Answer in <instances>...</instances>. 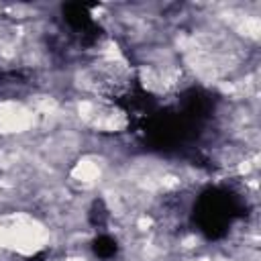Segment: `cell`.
<instances>
[{
  "label": "cell",
  "mask_w": 261,
  "mask_h": 261,
  "mask_svg": "<svg viewBox=\"0 0 261 261\" xmlns=\"http://www.w3.org/2000/svg\"><path fill=\"white\" fill-rule=\"evenodd\" d=\"M188 261H212L210 257H206V255H196V257H190Z\"/></svg>",
  "instance_id": "1"
},
{
  "label": "cell",
  "mask_w": 261,
  "mask_h": 261,
  "mask_svg": "<svg viewBox=\"0 0 261 261\" xmlns=\"http://www.w3.org/2000/svg\"><path fill=\"white\" fill-rule=\"evenodd\" d=\"M65 261H88L86 257H82V255H71V257H67Z\"/></svg>",
  "instance_id": "2"
}]
</instances>
